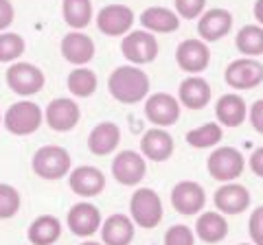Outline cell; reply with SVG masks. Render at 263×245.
I'll list each match as a JSON object with an SVG mask.
<instances>
[{
    "mask_svg": "<svg viewBox=\"0 0 263 245\" xmlns=\"http://www.w3.org/2000/svg\"><path fill=\"white\" fill-rule=\"evenodd\" d=\"M108 90L119 103H125V105L141 103L149 96V77H147L145 70H141L138 66H132V64L119 66L110 72Z\"/></svg>",
    "mask_w": 263,
    "mask_h": 245,
    "instance_id": "obj_1",
    "label": "cell"
},
{
    "mask_svg": "<svg viewBox=\"0 0 263 245\" xmlns=\"http://www.w3.org/2000/svg\"><path fill=\"white\" fill-rule=\"evenodd\" d=\"M44 120V112L37 103L33 101H18L13 103L9 110L5 114V129L13 136H29V134H35L40 125Z\"/></svg>",
    "mask_w": 263,
    "mask_h": 245,
    "instance_id": "obj_2",
    "label": "cell"
},
{
    "mask_svg": "<svg viewBox=\"0 0 263 245\" xmlns=\"http://www.w3.org/2000/svg\"><path fill=\"white\" fill-rule=\"evenodd\" d=\"M33 173L42 179H60L70 171V153L60 145L40 147L31 160Z\"/></svg>",
    "mask_w": 263,
    "mask_h": 245,
    "instance_id": "obj_3",
    "label": "cell"
},
{
    "mask_svg": "<svg viewBox=\"0 0 263 245\" xmlns=\"http://www.w3.org/2000/svg\"><path fill=\"white\" fill-rule=\"evenodd\" d=\"M162 199L152 189H138L129 199V217L145 230H152L162 221Z\"/></svg>",
    "mask_w": 263,
    "mask_h": 245,
    "instance_id": "obj_4",
    "label": "cell"
},
{
    "mask_svg": "<svg viewBox=\"0 0 263 245\" xmlns=\"http://www.w3.org/2000/svg\"><path fill=\"white\" fill-rule=\"evenodd\" d=\"M209 175L217 182H235L243 173L246 160L235 147H217L206 160Z\"/></svg>",
    "mask_w": 263,
    "mask_h": 245,
    "instance_id": "obj_5",
    "label": "cell"
},
{
    "mask_svg": "<svg viewBox=\"0 0 263 245\" xmlns=\"http://www.w3.org/2000/svg\"><path fill=\"white\" fill-rule=\"evenodd\" d=\"M121 53L127 62L143 66V64H152L158 57V39L152 35V31H129L123 35Z\"/></svg>",
    "mask_w": 263,
    "mask_h": 245,
    "instance_id": "obj_6",
    "label": "cell"
},
{
    "mask_svg": "<svg viewBox=\"0 0 263 245\" xmlns=\"http://www.w3.org/2000/svg\"><path fill=\"white\" fill-rule=\"evenodd\" d=\"M226 84L233 90H252L263 84V64L257 57H239L226 66Z\"/></svg>",
    "mask_w": 263,
    "mask_h": 245,
    "instance_id": "obj_7",
    "label": "cell"
},
{
    "mask_svg": "<svg viewBox=\"0 0 263 245\" xmlns=\"http://www.w3.org/2000/svg\"><path fill=\"white\" fill-rule=\"evenodd\" d=\"M46 77L37 66L27 62H15L7 70V86L20 96H33L44 88Z\"/></svg>",
    "mask_w": 263,
    "mask_h": 245,
    "instance_id": "obj_8",
    "label": "cell"
},
{
    "mask_svg": "<svg viewBox=\"0 0 263 245\" xmlns=\"http://www.w3.org/2000/svg\"><path fill=\"white\" fill-rule=\"evenodd\" d=\"M180 99L171 96L167 92H156L145 99V116L149 118L152 125L156 127H171L180 120Z\"/></svg>",
    "mask_w": 263,
    "mask_h": 245,
    "instance_id": "obj_9",
    "label": "cell"
},
{
    "mask_svg": "<svg viewBox=\"0 0 263 245\" xmlns=\"http://www.w3.org/2000/svg\"><path fill=\"white\" fill-rule=\"evenodd\" d=\"M176 64L180 70L189 72V75H200L209 68L211 64V51L204 39H184L176 48Z\"/></svg>",
    "mask_w": 263,
    "mask_h": 245,
    "instance_id": "obj_10",
    "label": "cell"
},
{
    "mask_svg": "<svg viewBox=\"0 0 263 245\" xmlns=\"http://www.w3.org/2000/svg\"><path fill=\"white\" fill-rule=\"evenodd\" d=\"M147 173V158L138 151H121L112 160V175L123 186H136Z\"/></svg>",
    "mask_w": 263,
    "mask_h": 245,
    "instance_id": "obj_11",
    "label": "cell"
},
{
    "mask_svg": "<svg viewBox=\"0 0 263 245\" xmlns=\"http://www.w3.org/2000/svg\"><path fill=\"white\" fill-rule=\"evenodd\" d=\"M134 11L127 5H108L97 13V29L103 35L110 37H123L132 31L134 24Z\"/></svg>",
    "mask_w": 263,
    "mask_h": 245,
    "instance_id": "obj_12",
    "label": "cell"
},
{
    "mask_svg": "<svg viewBox=\"0 0 263 245\" xmlns=\"http://www.w3.org/2000/svg\"><path fill=\"white\" fill-rule=\"evenodd\" d=\"M79 118H81V110L77 101L66 99V96L53 99L44 110V120L53 132H70V129H75Z\"/></svg>",
    "mask_w": 263,
    "mask_h": 245,
    "instance_id": "obj_13",
    "label": "cell"
},
{
    "mask_svg": "<svg viewBox=\"0 0 263 245\" xmlns=\"http://www.w3.org/2000/svg\"><path fill=\"white\" fill-rule=\"evenodd\" d=\"M204 203H206V193H204L202 184L193 182V179L178 182L171 189V206L180 215H197L202 212Z\"/></svg>",
    "mask_w": 263,
    "mask_h": 245,
    "instance_id": "obj_14",
    "label": "cell"
},
{
    "mask_svg": "<svg viewBox=\"0 0 263 245\" xmlns=\"http://www.w3.org/2000/svg\"><path fill=\"white\" fill-rule=\"evenodd\" d=\"M213 201L221 215H241L250 208V193L237 182H224L213 195Z\"/></svg>",
    "mask_w": 263,
    "mask_h": 245,
    "instance_id": "obj_15",
    "label": "cell"
},
{
    "mask_svg": "<svg viewBox=\"0 0 263 245\" xmlns=\"http://www.w3.org/2000/svg\"><path fill=\"white\" fill-rule=\"evenodd\" d=\"M70 232L77 236H92L97 230H101V210L90 201H79L68 210L66 217Z\"/></svg>",
    "mask_w": 263,
    "mask_h": 245,
    "instance_id": "obj_16",
    "label": "cell"
},
{
    "mask_svg": "<svg viewBox=\"0 0 263 245\" xmlns=\"http://www.w3.org/2000/svg\"><path fill=\"white\" fill-rule=\"evenodd\" d=\"M174 149H176V142L164 127L147 129V132L143 134V138H141V153L152 162L169 160L171 156H174Z\"/></svg>",
    "mask_w": 263,
    "mask_h": 245,
    "instance_id": "obj_17",
    "label": "cell"
},
{
    "mask_svg": "<svg viewBox=\"0 0 263 245\" xmlns=\"http://www.w3.org/2000/svg\"><path fill=\"white\" fill-rule=\"evenodd\" d=\"M233 31V13L228 9H209L197 20V33L204 42H217Z\"/></svg>",
    "mask_w": 263,
    "mask_h": 245,
    "instance_id": "obj_18",
    "label": "cell"
},
{
    "mask_svg": "<svg viewBox=\"0 0 263 245\" xmlns=\"http://www.w3.org/2000/svg\"><path fill=\"white\" fill-rule=\"evenodd\" d=\"M68 186L75 195L81 197H97L105 189V175L97 167H77L70 171Z\"/></svg>",
    "mask_w": 263,
    "mask_h": 245,
    "instance_id": "obj_19",
    "label": "cell"
},
{
    "mask_svg": "<svg viewBox=\"0 0 263 245\" xmlns=\"http://www.w3.org/2000/svg\"><path fill=\"white\" fill-rule=\"evenodd\" d=\"M213 90L206 79L200 75H189L178 88V99L186 110H202L211 103Z\"/></svg>",
    "mask_w": 263,
    "mask_h": 245,
    "instance_id": "obj_20",
    "label": "cell"
},
{
    "mask_svg": "<svg viewBox=\"0 0 263 245\" xmlns=\"http://www.w3.org/2000/svg\"><path fill=\"white\" fill-rule=\"evenodd\" d=\"M62 55L66 62L75 64V66H84L95 57V42L92 37L81 33V31H70L62 37Z\"/></svg>",
    "mask_w": 263,
    "mask_h": 245,
    "instance_id": "obj_21",
    "label": "cell"
},
{
    "mask_svg": "<svg viewBox=\"0 0 263 245\" xmlns=\"http://www.w3.org/2000/svg\"><path fill=\"white\" fill-rule=\"evenodd\" d=\"M134 226L132 217L117 212L101 223V241L105 245H129L134 241Z\"/></svg>",
    "mask_w": 263,
    "mask_h": 245,
    "instance_id": "obj_22",
    "label": "cell"
},
{
    "mask_svg": "<svg viewBox=\"0 0 263 245\" xmlns=\"http://www.w3.org/2000/svg\"><path fill=\"white\" fill-rule=\"evenodd\" d=\"M215 116L219 120V125L239 127L248 118V105H246L243 96L228 92L224 96H219V101L215 103Z\"/></svg>",
    "mask_w": 263,
    "mask_h": 245,
    "instance_id": "obj_23",
    "label": "cell"
},
{
    "mask_svg": "<svg viewBox=\"0 0 263 245\" xmlns=\"http://www.w3.org/2000/svg\"><path fill=\"white\" fill-rule=\"evenodd\" d=\"M121 142V129L114 122H99L88 136V149L95 156H110Z\"/></svg>",
    "mask_w": 263,
    "mask_h": 245,
    "instance_id": "obj_24",
    "label": "cell"
},
{
    "mask_svg": "<svg viewBox=\"0 0 263 245\" xmlns=\"http://www.w3.org/2000/svg\"><path fill=\"white\" fill-rule=\"evenodd\" d=\"M195 234L204 243H219L228 234V221L221 212H202L195 221Z\"/></svg>",
    "mask_w": 263,
    "mask_h": 245,
    "instance_id": "obj_25",
    "label": "cell"
},
{
    "mask_svg": "<svg viewBox=\"0 0 263 245\" xmlns=\"http://www.w3.org/2000/svg\"><path fill=\"white\" fill-rule=\"evenodd\" d=\"M141 24L152 33H176L180 29V15L164 7H149L141 13Z\"/></svg>",
    "mask_w": 263,
    "mask_h": 245,
    "instance_id": "obj_26",
    "label": "cell"
},
{
    "mask_svg": "<svg viewBox=\"0 0 263 245\" xmlns=\"http://www.w3.org/2000/svg\"><path fill=\"white\" fill-rule=\"evenodd\" d=\"M27 234L31 245H53L62 236V221L53 215H42L31 221Z\"/></svg>",
    "mask_w": 263,
    "mask_h": 245,
    "instance_id": "obj_27",
    "label": "cell"
},
{
    "mask_svg": "<svg viewBox=\"0 0 263 245\" xmlns=\"http://www.w3.org/2000/svg\"><path fill=\"white\" fill-rule=\"evenodd\" d=\"M62 15L64 22L72 31H81L92 22V0H64L62 3Z\"/></svg>",
    "mask_w": 263,
    "mask_h": 245,
    "instance_id": "obj_28",
    "label": "cell"
},
{
    "mask_svg": "<svg viewBox=\"0 0 263 245\" xmlns=\"http://www.w3.org/2000/svg\"><path fill=\"white\" fill-rule=\"evenodd\" d=\"M235 46L246 57L263 55V27L261 24H246V27H241L237 31Z\"/></svg>",
    "mask_w": 263,
    "mask_h": 245,
    "instance_id": "obj_29",
    "label": "cell"
},
{
    "mask_svg": "<svg viewBox=\"0 0 263 245\" xmlns=\"http://www.w3.org/2000/svg\"><path fill=\"white\" fill-rule=\"evenodd\" d=\"M97 84H99L97 72L90 70V68H84V66H77L68 75V79H66V86H68L70 94L79 96V99H88V96L97 90Z\"/></svg>",
    "mask_w": 263,
    "mask_h": 245,
    "instance_id": "obj_30",
    "label": "cell"
},
{
    "mask_svg": "<svg viewBox=\"0 0 263 245\" xmlns=\"http://www.w3.org/2000/svg\"><path fill=\"white\" fill-rule=\"evenodd\" d=\"M221 138H224V129H221L219 122H204V125L195 127L186 134V142L193 149H209V147L219 145Z\"/></svg>",
    "mask_w": 263,
    "mask_h": 245,
    "instance_id": "obj_31",
    "label": "cell"
},
{
    "mask_svg": "<svg viewBox=\"0 0 263 245\" xmlns=\"http://www.w3.org/2000/svg\"><path fill=\"white\" fill-rule=\"evenodd\" d=\"M24 48V37L18 35V33H0V64H9V62H15L20 59Z\"/></svg>",
    "mask_w": 263,
    "mask_h": 245,
    "instance_id": "obj_32",
    "label": "cell"
},
{
    "mask_svg": "<svg viewBox=\"0 0 263 245\" xmlns=\"http://www.w3.org/2000/svg\"><path fill=\"white\" fill-rule=\"evenodd\" d=\"M22 197L11 184H0V219H11L18 215Z\"/></svg>",
    "mask_w": 263,
    "mask_h": 245,
    "instance_id": "obj_33",
    "label": "cell"
},
{
    "mask_svg": "<svg viewBox=\"0 0 263 245\" xmlns=\"http://www.w3.org/2000/svg\"><path fill=\"white\" fill-rule=\"evenodd\" d=\"M164 245H195V234L191 228L176 223L164 234Z\"/></svg>",
    "mask_w": 263,
    "mask_h": 245,
    "instance_id": "obj_34",
    "label": "cell"
},
{
    "mask_svg": "<svg viewBox=\"0 0 263 245\" xmlns=\"http://www.w3.org/2000/svg\"><path fill=\"white\" fill-rule=\"evenodd\" d=\"M176 3V13L184 20H197L204 13L206 0H174Z\"/></svg>",
    "mask_w": 263,
    "mask_h": 245,
    "instance_id": "obj_35",
    "label": "cell"
},
{
    "mask_svg": "<svg viewBox=\"0 0 263 245\" xmlns=\"http://www.w3.org/2000/svg\"><path fill=\"white\" fill-rule=\"evenodd\" d=\"M248 234H250L254 245H263V210H261V206L254 208V212H250Z\"/></svg>",
    "mask_w": 263,
    "mask_h": 245,
    "instance_id": "obj_36",
    "label": "cell"
},
{
    "mask_svg": "<svg viewBox=\"0 0 263 245\" xmlns=\"http://www.w3.org/2000/svg\"><path fill=\"white\" fill-rule=\"evenodd\" d=\"M248 120H250V125L263 136V99L252 103V108L248 110Z\"/></svg>",
    "mask_w": 263,
    "mask_h": 245,
    "instance_id": "obj_37",
    "label": "cell"
},
{
    "mask_svg": "<svg viewBox=\"0 0 263 245\" xmlns=\"http://www.w3.org/2000/svg\"><path fill=\"white\" fill-rule=\"evenodd\" d=\"M13 5L11 0H0V33H3L5 29H9V24L13 22Z\"/></svg>",
    "mask_w": 263,
    "mask_h": 245,
    "instance_id": "obj_38",
    "label": "cell"
},
{
    "mask_svg": "<svg viewBox=\"0 0 263 245\" xmlns=\"http://www.w3.org/2000/svg\"><path fill=\"white\" fill-rule=\"evenodd\" d=\"M250 169H252V173L257 175V177H263V147H259V149L252 151V156H250Z\"/></svg>",
    "mask_w": 263,
    "mask_h": 245,
    "instance_id": "obj_39",
    "label": "cell"
},
{
    "mask_svg": "<svg viewBox=\"0 0 263 245\" xmlns=\"http://www.w3.org/2000/svg\"><path fill=\"white\" fill-rule=\"evenodd\" d=\"M252 13H254V20H257L261 27H263V0H257V3H254Z\"/></svg>",
    "mask_w": 263,
    "mask_h": 245,
    "instance_id": "obj_40",
    "label": "cell"
},
{
    "mask_svg": "<svg viewBox=\"0 0 263 245\" xmlns=\"http://www.w3.org/2000/svg\"><path fill=\"white\" fill-rule=\"evenodd\" d=\"M81 245H105V243H97V241H86V243H81Z\"/></svg>",
    "mask_w": 263,
    "mask_h": 245,
    "instance_id": "obj_41",
    "label": "cell"
},
{
    "mask_svg": "<svg viewBox=\"0 0 263 245\" xmlns=\"http://www.w3.org/2000/svg\"><path fill=\"white\" fill-rule=\"evenodd\" d=\"M3 118H5V116H3V114H0V125H3Z\"/></svg>",
    "mask_w": 263,
    "mask_h": 245,
    "instance_id": "obj_42",
    "label": "cell"
},
{
    "mask_svg": "<svg viewBox=\"0 0 263 245\" xmlns=\"http://www.w3.org/2000/svg\"><path fill=\"white\" fill-rule=\"evenodd\" d=\"M241 245H250V243H241Z\"/></svg>",
    "mask_w": 263,
    "mask_h": 245,
    "instance_id": "obj_43",
    "label": "cell"
},
{
    "mask_svg": "<svg viewBox=\"0 0 263 245\" xmlns=\"http://www.w3.org/2000/svg\"><path fill=\"white\" fill-rule=\"evenodd\" d=\"M261 210H263V206H261Z\"/></svg>",
    "mask_w": 263,
    "mask_h": 245,
    "instance_id": "obj_44",
    "label": "cell"
}]
</instances>
